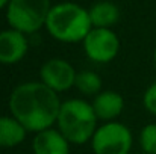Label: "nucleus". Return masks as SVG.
Listing matches in <instances>:
<instances>
[{"mask_svg": "<svg viewBox=\"0 0 156 154\" xmlns=\"http://www.w3.org/2000/svg\"><path fill=\"white\" fill-rule=\"evenodd\" d=\"M8 3H9V0H0V11L2 9H6Z\"/></svg>", "mask_w": 156, "mask_h": 154, "instance_id": "nucleus-16", "label": "nucleus"}, {"mask_svg": "<svg viewBox=\"0 0 156 154\" xmlns=\"http://www.w3.org/2000/svg\"><path fill=\"white\" fill-rule=\"evenodd\" d=\"M74 88L85 97H96L99 92H102L103 80L99 73L91 70H82L77 71Z\"/></svg>", "mask_w": 156, "mask_h": 154, "instance_id": "nucleus-13", "label": "nucleus"}, {"mask_svg": "<svg viewBox=\"0 0 156 154\" xmlns=\"http://www.w3.org/2000/svg\"><path fill=\"white\" fill-rule=\"evenodd\" d=\"M153 63H155V68H156V46H155V50H153Z\"/></svg>", "mask_w": 156, "mask_h": 154, "instance_id": "nucleus-17", "label": "nucleus"}, {"mask_svg": "<svg viewBox=\"0 0 156 154\" xmlns=\"http://www.w3.org/2000/svg\"><path fill=\"white\" fill-rule=\"evenodd\" d=\"M52 0H9L5 14L9 27L26 35L37 33L46 26Z\"/></svg>", "mask_w": 156, "mask_h": 154, "instance_id": "nucleus-4", "label": "nucleus"}, {"mask_svg": "<svg viewBox=\"0 0 156 154\" xmlns=\"http://www.w3.org/2000/svg\"><path fill=\"white\" fill-rule=\"evenodd\" d=\"M29 51L27 35L8 27L0 30V63L3 65H14L24 59Z\"/></svg>", "mask_w": 156, "mask_h": 154, "instance_id": "nucleus-8", "label": "nucleus"}, {"mask_svg": "<svg viewBox=\"0 0 156 154\" xmlns=\"http://www.w3.org/2000/svg\"><path fill=\"white\" fill-rule=\"evenodd\" d=\"M76 76V68L62 57H52L40 68V80L58 94L74 88Z\"/></svg>", "mask_w": 156, "mask_h": 154, "instance_id": "nucleus-7", "label": "nucleus"}, {"mask_svg": "<svg viewBox=\"0 0 156 154\" xmlns=\"http://www.w3.org/2000/svg\"><path fill=\"white\" fill-rule=\"evenodd\" d=\"M143 154H144V153H143Z\"/></svg>", "mask_w": 156, "mask_h": 154, "instance_id": "nucleus-18", "label": "nucleus"}, {"mask_svg": "<svg viewBox=\"0 0 156 154\" xmlns=\"http://www.w3.org/2000/svg\"><path fill=\"white\" fill-rule=\"evenodd\" d=\"M59 94L41 80L17 85L8 100L9 113L15 116L29 133H38L56 125L61 109Z\"/></svg>", "mask_w": 156, "mask_h": 154, "instance_id": "nucleus-1", "label": "nucleus"}, {"mask_svg": "<svg viewBox=\"0 0 156 154\" xmlns=\"http://www.w3.org/2000/svg\"><path fill=\"white\" fill-rule=\"evenodd\" d=\"M120 38L114 29L93 27L82 41L85 56L96 63H109L120 53Z\"/></svg>", "mask_w": 156, "mask_h": 154, "instance_id": "nucleus-6", "label": "nucleus"}, {"mask_svg": "<svg viewBox=\"0 0 156 154\" xmlns=\"http://www.w3.org/2000/svg\"><path fill=\"white\" fill-rule=\"evenodd\" d=\"M143 106L144 109L155 115L156 116V82H153L146 91H144V95H143Z\"/></svg>", "mask_w": 156, "mask_h": 154, "instance_id": "nucleus-15", "label": "nucleus"}, {"mask_svg": "<svg viewBox=\"0 0 156 154\" xmlns=\"http://www.w3.org/2000/svg\"><path fill=\"white\" fill-rule=\"evenodd\" d=\"M90 18L93 23V27H108L112 29L118 20H120V9L114 2L100 0L96 2L90 9Z\"/></svg>", "mask_w": 156, "mask_h": 154, "instance_id": "nucleus-12", "label": "nucleus"}, {"mask_svg": "<svg viewBox=\"0 0 156 154\" xmlns=\"http://www.w3.org/2000/svg\"><path fill=\"white\" fill-rule=\"evenodd\" d=\"M44 29L53 39L65 44L82 43L93 29L90 12L79 3H55L47 15Z\"/></svg>", "mask_w": 156, "mask_h": 154, "instance_id": "nucleus-2", "label": "nucleus"}, {"mask_svg": "<svg viewBox=\"0 0 156 154\" xmlns=\"http://www.w3.org/2000/svg\"><path fill=\"white\" fill-rule=\"evenodd\" d=\"M27 128L11 113L0 116V148H15L26 141Z\"/></svg>", "mask_w": 156, "mask_h": 154, "instance_id": "nucleus-11", "label": "nucleus"}, {"mask_svg": "<svg viewBox=\"0 0 156 154\" xmlns=\"http://www.w3.org/2000/svg\"><path fill=\"white\" fill-rule=\"evenodd\" d=\"M138 142L144 154H156V122H149L140 130Z\"/></svg>", "mask_w": 156, "mask_h": 154, "instance_id": "nucleus-14", "label": "nucleus"}, {"mask_svg": "<svg viewBox=\"0 0 156 154\" xmlns=\"http://www.w3.org/2000/svg\"><path fill=\"white\" fill-rule=\"evenodd\" d=\"M70 147L68 139L55 127L35 133L32 141L34 154H70Z\"/></svg>", "mask_w": 156, "mask_h": 154, "instance_id": "nucleus-9", "label": "nucleus"}, {"mask_svg": "<svg viewBox=\"0 0 156 154\" xmlns=\"http://www.w3.org/2000/svg\"><path fill=\"white\" fill-rule=\"evenodd\" d=\"M99 122L90 101L83 98H68L61 103L56 128L71 145H85L91 141Z\"/></svg>", "mask_w": 156, "mask_h": 154, "instance_id": "nucleus-3", "label": "nucleus"}, {"mask_svg": "<svg viewBox=\"0 0 156 154\" xmlns=\"http://www.w3.org/2000/svg\"><path fill=\"white\" fill-rule=\"evenodd\" d=\"M90 144L94 154H129L133 147V135L126 124L109 121L99 124Z\"/></svg>", "mask_w": 156, "mask_h": 154, "instance_id": "nucleus-5", "label": "nucleus"}, {"mask_svg": "<svg viewBox=\"0 0 156 154\" xmlns=\"http://www.w3.org/2000/svg\"><path fill=\"white\" fill-rule=\"evenodd\" d=\"M93 109L100 122L117 121V118L124 110V98L117 91H102L96 97H93Z\"/></svg>", "mask_w": 156, "mask_h": 154, "instance_id": "nucleus-10", "label": "nucleus"}]
</instances>
